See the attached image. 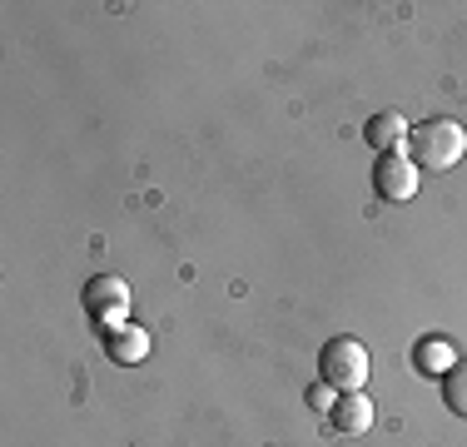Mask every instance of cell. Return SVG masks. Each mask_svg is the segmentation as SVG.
Returning a JSON list of instances; mask_svg holds the SVG:
<instances>
[{
  "mask_svg": "<svg viewBox=\"0 0 467 447\" xmlns=\"http://www.w3.org/2000/svg\"><path fill=\"white\" fill-rule=\"evenodd\" d=\"M408 134H413V125H408L398 109H378L368 125H363V140H368L378 154H398V144H403Z\"/></svg>",
  "mask_w": 467,
  "mask_h": 447,
  "instance_id": "cell-7",
  "label": "cell"
},
{
  "mask_svg": "<svg viewBox=\"0 0 467 447\" xmlns=\"http://www.w3.org/2000/svg\"><path fill=\"white\" fill-rule=\"evenodd\" d=\"M442 408L467 418V363H452L448 373H442Z\"/></svg>",
  "mask_w": 467,
  "mask_h": 447,
  "instance_id": "cell-9",
  "label": "cell"
},
{
  "mask_svg": "<svg viewBox=\"0 0 467 447\" xmlns=\"http://www.w3.org/2000/svg\"><path fill=\"white\" fill-rule=\"evenodd\" d=\"M80 298H85L90 323H99V328H115V323H125V313H130V288H125V278H115V274H95Z\"/></svg>",
  "mask_w": 467,
  "mask_h": 447,
  "instance_id": "cell-3",
  "label": "cell"
},
{
  "mask_svg": "<svg viewBox=\"0 0 467 447\" xmlns=\"http://www.w3.org/2000/svg\"><path fill=\"white\" fill-rule=\"evenodd\" d=\"M318 378L333 393H363V383H368V348L358 338H348V333L328 338L324 353H318Z\"/></svg>",
  "mask_w": 467,
  "mask_h": 447,
  "instance_id": "cell-2",
  "label": "cell"
},
{
  "mask_svg": "<svg viewBox=\"0 0 467 447\" xmlns=\"http://www.w3.org/2000/svg\"><path fill=\"white\" fill-rule=\"evenodd\" d=\"M408 144H413V164L418 170H458L462 154H467V130L458 125V120L438 115V120H422V125H413V134H408Z\"/></svg>",
  "mask_w": 467,
  "mask_h": 447,
  "instance_id": "cell-1",
  "label": "cell"
},
{
  "mask_svg": "<svg viewBox=\"0 0 467 447\" xmlns=\"http://www.w3.org/2000/svg\"><path fill=\"white\" fill-rule=\"evenodd\" d=\"M452 363H458V353H452V343L442 338V333H428V338L413 343V368L422 378H442Z\"/></svg>",
  "mask_w": 467,
  "mask_h": 447,
  "instance_id": "cell-8",
  "label": "cell"
},
{
  "mask_svg": "<svg viewBox=\"0 0 467 447\" xmlns=\"http://www.w3.org/2000/svg\"><path fill=\"white\" fill-rule=\"evenodd\" d=\"M105 353H109V363L135 368L150 358V333L135 328V323H115V328H105Z\"/></svg>",
  "mask_w": 467,
  "mask_h": 447,
  "instance_id": "cell-6",
  "label": "cell"
},
{
  "mask_svg": "<svg viewBox=\"0 0 467 447\" xmlns=\"http://www.w3.org/2000/svg\"><path fill=\"white\" fill-rule=\"evenodd\" d=\"M373 189H378V199H388V204H408V199L418 194V164L403 160V154H378Z\"/></svg>",
  "mask_w": 467,
  "mask_h": 447,
  "instance_id": "cell-4",
  "label": "cell"
},
{
  "mask_svg": "<svg viewBox=\"0 0 467 447\" xmlns=\"http://www.w3.org/2000/svg\"><path fill=\"white\" fill-rule=\"evenodd\" d=\"M328 428L343 432V438H363V432L373 428V402L363 393H338V402H333V412H328Z\"/></svg>",
  "mask_w": 467,
  "mask_h": 447,
  "instance_id": "cell-5",
  "label": "cell"
},
{
  "mask_svg": "<svg viewBox=\"0 0 467 447\" xmlns=\"http://www.w3.org/2000/svg\"><path fill=\"white\" fill-rule=\"evenodd\" d=\"M304 398H308V408H314V412H324V418H328V412H333V402H338V393H333V388L324 383V378H318V383L308 388Z\"/></svg>",
  "mask_w": 467,
  "mask_h": 447,
  "instance_id": "cell-10",
  "label": "cell"
}]
</instances>
